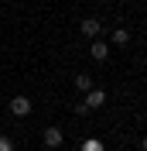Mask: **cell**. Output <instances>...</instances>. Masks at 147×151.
<instances>
[{
    "label": "cell",
    "instance_id": "7a4b0ae2",
    "mask_svg": "<svg viewBox=\"0 0 147 151\" xmlns=\"http://www.w3.org/2000/svg\"><path fill=\"white\" fill-rule=\"evenodd\" d=\"M62 137H65V134H62V127H45V134H41V141H45L51 151L62 144Z\"/></svg>",
    "mask_w": 147,
    "mask_h": 151
},
{
    "label": "cell",
    "instance_id": "277c9868",
    "mask_svg": "<svg viewBox=\"0 0 147 151\" xmlns=\"http://www.w3.org/2000/svg\"><path fill=\"white\" fill-rule=\"evenodd\" d=\"M106 103V93H103V89H89V93H86V110H96V106H103Z\"/></svg>",
    "mask_w": 147,
    "mask_h": 151
},
{
    "label": "cell",
    "instance_id": "6da1fadb",
    "mask_svg": "<svg viewBox=\"0 0 147 151\" xmlns=\"http://www.w3.org/2000/svg\"><path fill=\"white\" fill-rule=\"evenodd\" d=\"M10 113H14V117H28L31 113V100L28 96H14V100H10Z\"/></svg>",
    "mask_w": 147,
    "mask_h": 151
},
{
    "label": "cell",
    "instance_id": "ba28073f",
    "mask_svg": "<svg viewBox=\"0 0 147 151\" xmlns=\"http://www.w3.org/2000/svg\"><path fill=\"white\" fill-rule=\"evenodd\" d=\"M82 151H103V144H99V141H96V137H89V141H86V144H82Z\"/></svg>",
    "mask_w": 147,
    "mask_h": 151
},
{
    "label": "cell",
    "instance_id": "30bf717a",
    "mask_svg": "<svg viewBox=\"0 0 147 151\" xmlns=\"http://www.w3.org/2000/svg\"><path fill=\"white\" fill-rule=\"evenodd\" d=\"M144 151H147V137H144Z\"/></svg>",
    "mask_w": 147,
    "mask_h": 151
},
{
    "label": "cell",
    "instance_id": "52a82bcc",
    "mask_svg": "<svg viewBox=\"0 0 147 151\" xmlns=\"http://www.w3.org/2000/svg\"><path fill=\"white\" fill-rule=\"evenodd\" d=\"M75 86H79V89H82V93H89V89H92V79H89V76H75Z\"/></svg>",
    "mask_w": 147,
    "mask_h": 151
},
{
    "label": "cell",
    "instance_id": "5b68a950",
    "mask_svg": "<svg viewBox=\"0 0 147 151\" xmlns=\"http://www.w3.org/2000/svg\"><path fill=\"white\" fill-rule=\"evenodd\" d=\"M106 55H110V45H106V41H99V38H92V58H96V62H103Z\"/></svg>",
    "mask_w": 147,
    "mask_h": 151
},
{
    "label": "cell",
    "instance_id": "3957f363",
    "mask_svg": "<svg viewBox=\"0 0 147 151\" xmlns=\"http://www.w3.org/2000/svg\"><path fill=\"white\" fill-rule=\"evenodd\" d=\"M99 31H103L99 17H82V38H99Z\"/></svg>",
    "mask_w": 147,
    "mask_h": 151
},
{
    "label": "cell",
    "instance_id": "8992f818",
    "mask_svg": "<svg viewBox=\"0 0 147 151\" xmlns=\"http://www.w3.org/2000/svg\"><path fill=\"white\" fill-rule=\"evenodd\" d=\"M110 38H113V45H127V41H130V31H127V28H116Z\"/></svg>",
    "mask_w": 147,
    "mask_h": 151
},
{
    "label": "cell",
    "instance_id": "9c48e42d",
    "mask_svg": "<svg viewBox=\"0 0 147 151\" xmlns=\"http://www.w3.org/2000/svg\"><path fill=\"white\" fill-rule=\"evenodd\" d=\"M0 151H14V144H10V137H0Z\"/></svg>",
    "mask_w": 147,
    "mask_h": 151
}]
</instances>
